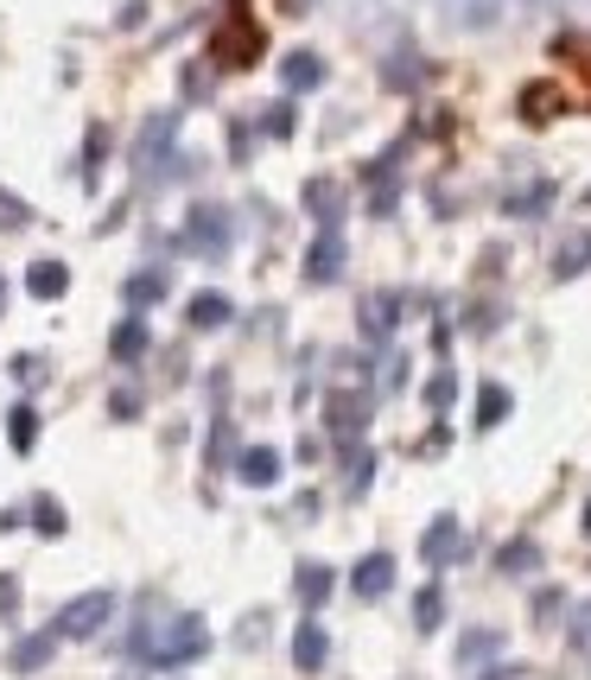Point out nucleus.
Listing matches in <instances>:
<instances>
[{
	"instance_id": "obj_1",
	"label": "nucleus",
	"mask_w": 591,
	"mask_h": 680,
	"mask_svg": "<svg viewBox=\"0 0 591 680\" xmlns=\"http://www.w3.org/2000/svg\"><path fill=\"white\" fill-rule=\"evenodd\" d=\"M134 648L147 655L153 668H185V661H197L204 648H210V630H204V617H191V610H179V617H166V623H141V636H134Z\"/></svg>"
},
{
	"instance_id": "obj_2",
	"label": "nucleus",
	"mask_w": 591,
	"mask_h": 680,
	"mask_svg": "<svg viewBox=\"0 0 591 680\" xmlns=\"http://www.w3.org/2000/svg\"><path fill=\"white\" fill-rule=\"evenodd\" d=\"M465 554H471L465 522H458V515H433V522H426V534H420V560H426V567H458Z\"/></svg>"
},
{
	"instance_id": "obj_3",
	"label": "nucleus",
	"mask_w": 591,
	"mask_h": 680,
	"mask_svg": "<svg viewBox=\"0 0 591 680\" xmlns=\"http://www.w3.org/2000/svg\"><path fill=\"white\" fill-rule=\"evenodd\" d=\"M114 617V592H83V598H71V605L58 610V636H96L102 623Z\"/></svg>"
},
{
	"instance_id": "obj_4",
	"label": "nucleus",
	"mask_w": 591,
	"mask_h": 680,
	"mask_svg": "<svg viewBox=\"0 0 591 680\" xmlns=\"http://www.w3.org/2000/svg\"><path fill=\"white\" fill-rule=\"evenodd\" d=\"M185 242L204 248V255H222V248H229V210H222V204H197L185 217Z\"/></svg>"
},
{
	"instance_id": "obj_5",
	"label": "nucleus",
	"mask_w": 591,
	"mask_h": 680,
	"mask_svg": "<svg viewBox=\"0 0 591 680\" xmlns=\"http://www.w3.org/2000/svg\"><path fill=\"white\" fill-rule=\"evenodd\" d=\"M337 274H343V242H337V229H325V235L305 248V280H312V287H331Z\"/></svg>"
},
{
	"instance_id": "obj_6",
	"label": "nucleus",
	"mask_w": 591,
	"mask_h": 680,
	"mask_svg": "<svg viewBox=\"0 0 591 680\" xmlns=\"http://www.w3.org/2000/svg\"><path fill=\"white\" fill-rule=\"evenodd\" d=\"M236 477H242L249 490H274V484H280V452L249 446V452H242V464H236Z\"/></svg>"
},
{
	"instance_id": "obj_7",
	"label": "nucleus",
	"mask_w": 591,
	"mask_h": 680,
	"mask_svg": "<svg viewBox=\"0 0 591 680\" xmlns=\"http://www.w3.org/2000/svg\"><path fill=\"white\" fill-rule=\"evenodd\" d=\"M388 585H395V560H388V554L357 560V572H350V592H357V598H382Z\"/></svg>"
},
{
	"instance_id": "obj_8",
	"label": "nucleus",
	"mask_w": 591,
	"mask_h": 680,
	"mask_svg": "<svg viewBox=\"0 0 591 680\" xmlns=\"http://www.w3.org/2000/svg\"><path fill=\"white\" fill-rule=\"evenodd\" d=\"M51 648H58V630H38V636H20L13 655H7V668L13 675H38L45 661H51Z\"/></svg>"
},
{
	"instance_id": "obj_9",
	"label": "nucleus",
	"mask_w": 591,
	"mask_h": 680,
	"mask_svg": "<svg viewBox=\"0 0 591 680\" xmlns=\"http://www.w3.org/2000/svg\"><path fill=\"white\" fill-rule=\"evenodd\" d=\"M325 655H331V636H325L318 623H299V636H293V661L305 668V675H318V668H325Z\"/></svg>"
},
{
	"instance_id": "obj_10",
	"label": "nucleus",
	"mask_w": 591,
	"mask_h": 680,
	"mask_svg": "<svg viewBox=\"0 0 591 680\" xmlns=\"http://www.w3.org/2000/svg\"><path fill=\"white\" fill-rule=\"evenodd\" d=\"M591 267V229H579V235H566V248L554 255V280H579Z\"/></svg>"
},
{
	"instance_id": "obj_11",
	"label": "nucleus",
	"mask_w": 591,
	"mask_h": 680,
	"mask_svg": "<svg viewBox=\"0 0 591 680\" xmlns=\"http://www.w3.org/2000/svg\"><path fill=\"white\" fill-rule=\"evenodd\" d=\"M109 350H114V363H141V356H147V325H141V318H121Z\"/></svg>"
},
{
	"instance_id": "obj_12",
	"label": "nucleus",
	"mask_w": 591,
	"mask_h": 680,
	"mask_svg": "<svg viewBox=\"0 0 591 680\" xmlns=\"http://www.w3.org/2000/svg\"><path fill=\"white\" fill-rule=\"evenodd\" d=\"M395 325H401V300H395V293H375V300L363 305V331H370V338H388Z\"/></svg>"
},
{
	"instance_id": "obj_13",
	"label": "nucleus",
	"mask_w": 591,
	"mask_h": 680,
	"mask_svg": "<svg viewBox=\"0 0 591 680\" xmlns=\"http://www.w3.org/2000/svg\"><path fill=\"white\" fill-rule=\"evenodd\" d=\"M26 287H33L38 300H58V293L71 287V267H64V262H33V274H26Z\"/></svg>"
},
{
	"instance_id": "obj_14",
	"label": "nucleus",
	"mask_w": 591,
	"mask_h": 680,
	"mask_svg": "<svg viewBox=\"0 0 591 680\" xmlns=\"http://www.w3.org/2000/svg\"><path fill=\"white\" fill-rule=\"evenodd\" d=\"M496 13H503V0H451V20H458V26H471V33L496 26Z\"/></svg>"
},
{
	"instance_id": "obj_15",
	"label": "nucleus",
	"mask_w": 591,
	"mask_h": 680,
	"mask_svg": "<svg viewBox=\"0 0 591 680\" xmlns=\"http://www.w3.org/2000/svg\"><path fill=\"white\" fill-rule=\"evenodd\" d=\"M185 318L197 325V331H217V325H229V300H222V293H197Z\"/></svg>"
},
{
	"instance_id": "obj_16",
	"label": "nucleus",
	"mask_w": 591,
	"mask_h": 680,
	"mask_svg": "<svg viewBox=\"0 0 591 680\" xmlns=\"http://www.w3.org/2000/svg\"><path fill=\"white\" fill-rule=\"evenodd\" d=\"M280 76H287V89H312V83H325V64H318L312 51H299V58L280 64Z\"/></svg>"
},
{
	"instance_id": "obj_17",
	"label": "nucleus",
	"mask_w": 591,
	"mask_h": 680,
	"mask_svg": "<svg viewBox=\"0 0 591 680\" xmlns=\"http://www.w3.org/2000/svg\"><path fill=\"white\" fill-rule=\"evenodd\" d=\"M325 598H331V572H325V567H299V605L318 610Z\"/></svg>"
},
{
	"instance_id": "obj_18",
	"label": "nucleus",
	"mask_w": 591,
	"mask_h": 680,
	"mask_svg": "<svg viewBox=\"0 0 591 680\" xmlns=\"http://www.w3.org/2000/svg\"><path fill=\"white\" fill-rule=\"evenodd\" d=\"M7 439H13V452H33V439H38V414L20 401L13 414H7Z\"/></svg>"
},
{
	"instance_id": "obj_19",
	"label": "nucleus",
	"mask_w": 591,
	"mask_h": 680,
	"mask_svg": "<svg viewBox=\"0 0 591 680\" xmlns=\"http://www.w3.org/2000/svg\"><path fill=\"white\" fill-rule=\"evenodd\" d=\"M503 414H509V388H503V381H483L478 388V426H496Z\"/></svg>"
},
{
	"instance_id": "obj_20",
	"label": "nucleus",
	"mask_w": 591,
	"mask_h": 680,
	"mask_svg": "<svg viewBox=\"0 0 591 680\" xmlns=\"http://www.w3.org/2000/svg\"><path fill=\"white\" fill-rule=\"evenodd\" d=\"M439 617H445V598H439V585H426V592L413 598V630L426 636V630H439Z\"/></svg>"
},
{
	"instance_id": "obj_21",
	"label": "nucleus",
	"mask_w": 591,
	"mask_h": 680,
	"mask_svg": "<svg viewBox=\"0 0 591 680\" xmlns=\"http://www.w3.org/2000/svg\"><path fill=\"white\" fill-rule=\"evenodd\" d=\"M363 420H370L363 401H350V394H337L331 401V433H363Z\"/></svg>"
},
{
	"instance_id": "obj_22",
	"label": "nucleus",
	"mask_w": 591,
	"mask_h": 680,
	"mask_svg": "<svg viewBox=\"0 0 591 680\" xmlns=\"http://www.w3.org/2000/svg\"><path fill=\"white\" fill-rule=\"evenodd\" d=\"M496 567H503V572H516V579H521V572H534V567H541V547H534V541H509Z\"/></svg>"
},
{
	"instance_id": "obj_23",
	"label": "nucleus",
	"mask_w": 591,
	"mask_h": 680,
	"mask_svg": "<svg viewBox=\"0 0 591 680\" xmlns=\"http://www.w3.org/2000/svg\"><path fill=\"white\" fill-rule=\"evenodd\" d=\"M496 648H503V636H496V630H471V636H465V643H458V661H465V668H471V661H490V655H496Z\"/></svg>"
},
{
	"instance_id": "obj_24",
	"label": "nucleus",
	"mask_w": 591,
	"mask_h": 680,
	"mask_svg": "<svg viewBox=\"0 0 591 680\" xmlns=\"http://www.w3.org/2000/svg\"><path fill=\"white\" fill-rule=\"evenodd\" d=\"M147 300H166V274H159V267H147V274L128 280V305H147Z\"/></svg>"
},
{
	"instance_id": "obj_25",
	"label": "nucleus",
	"mask_w": 591,
	"mask_h": 680,
	"mask_svg": "<svg viewBox=\"0 0 591 680\" xmlns=\"http://www.w3.org/2000/svg\"><path fill=\"white\" fill-rule=\"evenodd\" d=\"M547 197H554L547 185H528V191H516L503 210H516V217H541V210H547Z\"/></svg>"
},
{
	"instance_id": "obj_26",
	"label": "nucleus",
	"mask_w": 591,
	"mask_h": 680,
	"mask_svg": "<svg viewBox=\"0 0 591 680\" xmlns=\"http://www.w3.org/2000/svg\"><path fill=\"white\" fill-rule=\"evenodd\" d=\"M451 394H458V376H451V369H439V376L426 381V408H433V414L451 408Z\"/></svg>"
},
{
	"instance_id": "obj_27",
	"label": "nucleus",
	"mask_w": 591,
	"mask_h": 680,
	"mask_svg": "<svg viewBox=\"0 0 591 680\" xmlns=\"http://www.w3.org/2000/svg\"><path fill=\"white\" fill-rule=\"evenodd\" d=\"M305 197H312V217H325V229H331V223H337V204H331L337 191H331V185H325V179H318V185L305 191Z\"/></svg>"
},
{
	"instance_id": "obj_28",
	"label": "nucleus",
	"mask_w": 591,
	"mask_h": 680,
	"mask_svg": "<svg viewBox=\"0 0 591 680\" xmlns=\"http://www.w3.org/2000/svg\"><path fill=\"white\" fill-rule=\"evenodd\" d=\"M572 648H586V655H591V605L572 610Z\"/></svg>"
},
{
	"instance_id": "obj_29",
	"label": "nucleus",
	"mask_w": 591,
	"mask_h": 680,
	"mask_svg": "<svg viewBox=\"0 0 591 680\" xmlns=\"http://www.w3.org/2000/svg\"><path fill=\"white\" fill-rule=\"evenodd\" d=\"M13 610H20V579L0 572V617H13Z\"/></svg>"
},
{
	"instance_id": "obj_30",
	"label": "nucleus",
	"mask_w": 591,
	"mask_h": 680,
	"mask_svg": "<svg viewBox=\"0 0 591 680\" xmlns=\"http://www.w3.org/2000/svg\"><path fill=\"white\" fill-rule=\"evenodd\" d=\"M33 509H38L33 522H38L45 534H64V515H58V502H33Z\"/></svg>"
},
{
	"instance_id": "obj_31",
	"label": "nucleus",
	"mask_w": 591,
	"mask_h": 680,
	"mask_svg": "<svg viewBox=\"0 0 591 680\" xmlns=\"http://www.w3.org/2000/svg\"><path fill=\"white\" fill-rule=\"evenodd\" d=\"M375 477V452H357V464H350V490H363Z\"/></svg>"
},
{
	"instance_id": "obj_32",
	"label": "nucleus",
	"mask_w": 591,
	"mask_h": 680,
	"mask_svg": "<svg viewBox=\"0 0 591 680\" xmlns=\"http://www.w3.org/2000/svg\"><path fill=\"white\" fill-rule=\"evenodd\" d=\"M0 305H7V280H0Z\"/></svg>"
},
{
	"instance_id": "obj_33",
	"label": "nucleus",
	"mask_w": 591,
	"mask_h": 680,
	"mask_svg": "<svg viewBox=\"0 0 591 680\" xmlns=\"http://www.w3.org/2000/svg\"><path fill=\"white\" fill-rule=\"evenodd\" d=\"M586 204H591V191H586Z\"/></svg>"
}]
</instances>
